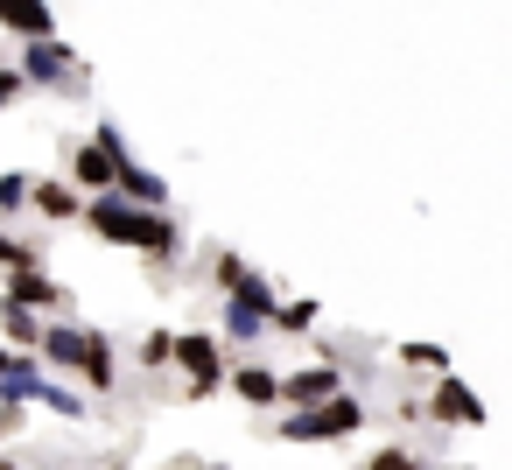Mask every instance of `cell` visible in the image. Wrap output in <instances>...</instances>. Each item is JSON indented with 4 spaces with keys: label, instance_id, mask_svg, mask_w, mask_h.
<instances>
[{
    "label": "cell",
    "instance_id": "obj_1",
    "mask_svg": "<svg viewBox=\"0 0 512 470\" xmlns=\"http://www.w3.org/2000/svg\"><path fill=\"white\" fill-rule=\"evenodd\" d=\"M134 155H127V134L120 127H99L92 141H78L71 148V162H64V176L85 190V197H113L120 190V169H127Z\"/></svg>",
    "mask_w": 512,
    "mask_h": 470
},
{
    "label": "cell",
    "instance_id": "obj_2",
    "mask_svg": "<svg viewBox=\"0 0 512 470\" xmlns=\"http://www.w3.org/2000/svg\"><path fill=\"white\" fill-rule=\"evenodd\" d=\"M358 428H365V400H358V393H337V400H323V407H302V414H281V421H274L281 442H344V435H358Z\"/></svg>",
    "mask_w": 512,
    "mask_h": 470
},
{
    "label": "cell",
    "instance_id": "obj_3",
    "mask_svg": "<svg viewBox=\"0 0 512 470\" xmlns=\"http://www.w3.org/2000/svg\"><path fill=\"white\" fill-rule=\"evenodd\" d=\"M176 365H183V400H211L232 365H225V344L211 330H176Z\"/></svg>",
    "mask_w": 512,
    "mask_h": 470
},
{
    "label": "cell",
    "instance_id": "obj_4",
    "mask_svg": "<svg viewBox=\"0 0 512 470\" xmlns=\"http://www.w3.org/2000/svg\"><path fill=\"white\" fill-rule=\"evenodd\" d=\"M22 85L36 92H85V64L64 50V43H22Z\"/></svg>",
    "mask_w": 512,
    "mask_h": 470
},
{
    "label": "cell",
    "instance_id": "obj_5",
    "mask_svg": "<svg viewBox=\"0 0 512 470\" xmlns=\"http://www.w3.org/2000/svg\"><path fill=\"white\" fill-rule=\"evenodd\" d=\"M148 218H155V211H141V204H127L120 190H113V197H92V204H85V225H92L99 239H113V246H141V232H148Z\"/></svg>",
    "mask_w": 512,
    "mask_h": 470
},
{
    "label": "cell",
    "instance_id": "obj_6",
    "mask_svg": "<svg viewBox=\"0 0 512 470\" xmlns=\"http://www.w3.org/2000/svg\"><path fill=\"white\" fill-rule=\"evenodd\" d=\"M0 302H15V309H36V316H64L71 323V288L50 281V274H8V288H0Z\"/></svg>",
    "mask_w": 512,
    "mask_h": 470
},
{
    "label": "cell",
    "instance_id": "obj_7",
    "mask_svg": "<svg viewBox=\"0 0 512 470\" xmlns=\"http://www.w3.org/2000/svg\"><path fill=\"white\" fill-rule=\"evenodd\" d=\"M344 393V372H337V358H323V365H302V372H288L281 379V400L302 414V407H323V400H337Z\"/></svg>",
    "mask_w": 512,
    "mask_h": 470
},
{
    "label": "cell",
    "instance_id": "obj_8",
    "mask_svg": "<svg viewBox=\"0 0 512 470\" xmlns=\"http://www.w3.org/2000/svg\"><path fill=\"white\" fill-rule=\"evenodd\" d=\"M0 29L22 36V43H57V15H50V0H0Z\"/></svg>",
    "mask_w": 512,
    "mask_h": 470
},
{
    "label": "cell",
    "instance_id": "obj_9",
    "mask_svg": "<svg viewBox=\"0 0 512 470\" xmlns=\"http://www.w3.org/2000/svg\"><path fill=\"white\" fill-rule=\"evenodd\" d=\"M85 204H92V197H85L71 176H43V183H36V218H43V225H71V218H85Z\"/></svg>",
    "mask_w": 512,
    "mask_h": 470
},
{
    "label": "cell",
    "instance_id": "obj_10",
    "mask_svg": "<svg viewBox=\"0 0 512 470\" xmlns=\"http://www.w3.org/2000/svg\"><path fill=\"white\" fill-rule=\"evenodd\" d=\"M85 351H92V330H85V323H50V330H43V365L85 372Z\"/></svg>",
    "mask_w": 512,
    "mask_h": 470
},
{
    "label": "cell",
    "instance_id": "obj_11",
    "mask_svg": "<svg viewBox=\"0 0 512 470\" xmlns=\"http://www.w3.org/2000/svg\"><path fill=\"white\" fill-rule=\"evenodd\" d=\"M428 421H449V428H477L484 421V400L463 386V379H442L435 400H428Z\"/></svg>",
    "mask_w": 512,
    "mask_h": 470
},
{
    "label": "cell",
    "instance_id": "obj_12",
    "mask_svg": "<svg viewBox=\"0 0 512 470\" xmlns=\"http://www.w3.org/2000/svg\"><path fill=\"white\" fill-rule=\"evenodd\" d=\"M99 400H113L120 393V344L106 337V330H92V351H85V372H78Z\"/></svg>",
    "mask_w": 512,
    "mask_h": 470
},
{
    "label": "cell",
    "instance_id": "obj_13",
    "mask_svg": "<svg viewBox=\"0 0 512 470\" xmlns=\"http://www.w3.org/2000/svg\"><path fill=\"white\" fill-rule=\"evenodd\" d=\"M43 316L36 309H15V302H0V344L8 351H22V358H43Z\"/></svg>",
    "mask_w": 512,
    "mask_h": 470
},
{
    "label": "cell",
    "instance_id": "obj_14",
    "mask_svg": "<svg viewBox=\"0 0 512 470\" xmlns=\"http://www.w3.org/2000/svg\"><path fill=\"white\" fill-rule=\"evenodd\" d=\"M232 393H239L246 407H274V400H281V372L260 365V358H239V365H232Z\"/></svg>",
    "mask_w": 512,
    "mask_h": 470
},
{
    "label": "cell",
    "instance_id": "obj_15",
    "mask_svg": "<svg viewBox=\"0 0 512 470\" xmlns=\"http://www.w3.org/2000/svg\"><path fill=\"white\" fill-rule=\"evenodd\" d=\"M0 274H50V246L0 225Z\"/></svg>",
    "mask_w": 512,
    "mask_h": 470
},
{
    "label": "cell",
    "instance_id": "obj_16",
    "mask_svg": "<svg viewBox=\"0 0 512 470\" xmlns=\"http://www.w3.org/2000/svg\"><path fill=\"white\" fill-rule=\"evenodd\" d=\"M120 197H127V204H141V211H169V183H162V176H148L141 162H127V169H120Z\"/></svg>",
    "mask_w": 512,
    "mask_h": 470
},
{
    "label": "cell",
    "instance_id": "obj_17",
    "mask_svg": "<svg viewBox=\"0 0 512 470\" xmlns=\"http://www.w3.org/2000/svg\"><path fill=\"white\" fill-rule=\"evenodd\" d=\"M134 365H141L148 379H155V372H169V365H176V330H148V337L134 344Z\"/></svg>",
    "mask_w": 512,
    "mask_h": 470
},
{
    "label": "cell",
    "instance_id": "obj_18",
    "mask_svg": "<svg viewBox=\"0 0 512 470\" xmlns=\"http://www.w3.org/2000/svg\"><path fill=\"white\" fill-rule=\"evenodd\" d=\"M22 211H36V176L8 169L0 176V218H22Z\"/></svg>",
    "mask_w": 512,
    "mask_h": 470
},
{
    "label": "cell",
    "instance_id": "obj_19",
    "mask_svg": "<svg viewBox=\"0 0 512 470\" xmlns=\"http://www.w3.org/2000/svg\"><path fill=\"white\" fill-rule=\"evenodd\" d=\"M225 302H239V309H253V316H260V323L274 330V309H281V302H274V288H267L260 274H246V288H232Z\"/></svg>",
    "mask_w": 512,
    "mask_h": 470
},
{
    "label": "cell",
    "instance_id": "obj_20",
    "mask_svg": "<svg viewBox=\"0 0 512 470\" xmlns=\"http://www.w3.org/2000/svg\"><path fill=\"white\" fill-rule=\"evenodd\" d=\"M316 316H323V309H316L309 295H288V302L274 309V330H288V337H302V330H316Z\"/></svg>",
    "mask_w": 512,
    "mask_h": 470
},
{
    "label": "cell",
    "instance_id": "obj_21",
    "mask_svg": "<svg viewBox=\"0 0 512 470\" xmlns=\"http://www.w3.org/2000/svg\"><path fill=\"white\" fill-rule=\"evenodd\" d=\"M218 323H225V337H232V344H260V337H267V323H260L253 309H239V302H225V309H218Z\"/></svg>",
    "mask_w": 512,
    "mask_h": 470
},
{
    "label": "cell",
    "instance_id": "obj_22",
    "mask_svg": "<svg viewBox=\"0 0 512 470\" xmlns=\"http://www.w3.org/2000/svg\"><path fill=\"white\" fill-rule=\"evenodd\" d=\"M246 274H253V267H246L232 246H225V253H211V281H218L225 295H232V288H246Z\"/></svg>",
    "mask_w": 512,
    "mask_h": 470
},
{
    "label": "cell",
    "instance_id": "obj_23",
    "mask_svg": "<svg viewBox=\"0 0 512 470\" xmlns=\"http://www.w3.org/2000/svg\"><path fill=\"white\" fill-rule=\"evenodd\" d=\"M400 365L407 372H449V351L442 344H400Z\"/></svg>",
    "mask_w": 512,
    "mask_h": 470
},
{
    "label": "cell",
    "instance_id": "obj_24",
    "mask_svg": "<svg viewBox=\"0 0 512 470\" xmlns=\"http://www.w3.org/2000/svg\"><path fill=\"white\" fill-rule=\"evenodd\" d=\"M36 407H50V414H71V421H78V414H85V393H71V386H57V379H50Z\"/></svg>",
    "mask_w": 512,
    "mask_h": 470
},
{
    "label": "cell",
    "instance_id": "obj_25",
    "mask_svg": "<svg viewBox=\"0 0 512 470\" xmlns=\"http://www.w3.org/2000/svg\"><path fill=\"white\" fill-rule=\"evenodd\" d=\"M365 470H428V463H421L414 449H379V456H372Z\"/></svg>",
    "mask_w": 512,
    "mask_h": 470
},
{
    "label": "cell",
    "instance_id": "obj_26",
    "mask_svg": "<svg viewBox=\"0 0 512 470\" xmlns=\"http://www.w3.org/2000/svg\"><path fill=\"white\" fill-rule=\"evenodd\" d=\"M22 92H29V85H22V71H8V64H0V113H8Z\"/></svg>",
    "mask_w": 512,
    "mask_h": 470
},
{
    "label": "cell",
    "instance_id": "obj_27",
    "mask_svg": "<svg viewBox=\"0 0 512 470\" xmlns=\"http://www.w3.org/2000/svg\"><path fill=\"white\" fill-rule=\"evenodd\" d=\"M22 428H29V407H0V442L22 435Z\"/></svg>",
    "mask_w": 512,
    "mask_h": 470
},
{
    "label": "cell",
    "instance_id": "obj_28",
    "mask_svg": "<svg viewBox=\"0 0 512 470\" xmlns=\"http://www.w3.org/2000/svg\"><path fill=\"white\" fill-rule=\"evenodd\" d=\"M15 365H22V351H8V344H0V379H8Z\"/></svg>",
    "mask_w": 512,
    "mask_h": 470
},
{
    "label": "cell",
    "instance_id": "obj_29",
    "mask_svg": "<svg viewBox=\"0 0 512 470\" xmlns=\"http://www.w3.org/2000/svg\"><path fill=\"white\" fill-rule=\"evenodd\" d=\"M176 470H218V463H176Z\"/></svg>",
    "mask_w": 512,
    "mask_h": 470
},
{
    "label": "cell",
    "instance_id": "obj_30",
    "mask_svg": "<svg viewBox=\"0 0 512 470\" xmlns=\"http://www.w3.org/2000/svg\"><path fill=\"white\" fill-rule=\"evenodd\" d=\"M0 470H22V463H8V456H0Z\"/></svg>",
    "mask_w": 512,
    "mask_h": 470
},
{
    "label": "cell",
    "instance_id": "obj_31",
    "mask_svg": "<svg viewBox=\"0 0 512 470\" xmlns=\"http://www.w3.org/2000/svg\"><path fill=\"white\" fill-rule=\"evenodd\" d=\"M29 470H57V463H29Z\"/></svg>",
    "mask_w": 512,
    "mask_h": 470
},
{
    "label": "cell",
    "instance_id": "obj_32",
    "mask_svg": "<svg viewBox=\"0 0 512 470\" xmlns=\"http://www.w3.org/2000/svg\"><path fill=\"white\" fill-rule=\"evenodd\" d=\"M106 470H134V463H106Z\"/></svg>",
    "mask_w": 512,
    "mask_h": 470
}]
</instances>
